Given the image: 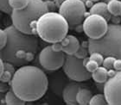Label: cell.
<instances>
[{"mask_svg":"<svg viewBox=\"0 0 121 105\" xmlns=\"http://www.w3.org/2000/svg\"><path fill=\"white\" fill-rule=\"evenodd\" d=\"M16 72L15 65L10 62L4 61V72L2 73V76L0 78V82L2 83H10L12 79L14 73Z\"/></svg>","mask_w":121,"mask_h":105,"instance_id":"obj_15","label":"cell"},{"mask_svg":"<svg viewBox=\"0 0 121 105\" xmlns=\"http://www.w3.org/2000/svg\"><path fill=\"white\" fill-rule=\"evenodd\" d=\"M51 88L53 91L57 95H61V92H62V90L64 86H65V83H64V80L63 78H58V77H55L52 80V83H51Z\"/></svg>","mask_w":121,"mask_h":105,"instance_id":"obj_19","label":"cell"},{"mask_svg":"<svg viewBox=\"0 0 121 105\" xmlns=\"http://www.w3.org/2000/svg\"><path fill=\"white\" fill-rule=\"evenodd\" d=\"M115 59H116V58L113 57V56H106V57L104 58L102 65H103L105 68H106L107 70L113 68V63H114Z\"/></svg>","mask_w":121,"mask_h":105,"instance_id":"obj_25","label":"cell"},{"mask_svg":"<svg viewBox=\"0 0 121 105\" xmlns=\"http://www.w3.org/2000/svg\"><path fill=\"white\" fill-rule=\"evenodd\" d=\"M2 13H3V11L0 10V20H1V18H2Z\"/></svg>","mask_w":121,"mask_h":105,"instance_id":"obj_36","label":"cell"},{"mask_svg":"<svg viewBox=\"0 0 121 105\" xmlns=\"http://www.w3.org/2000/svg\"><path fill=\"white\" fill-rule=\"evenodd\" d=\"M108 21L96 14H89L84 19L83 32L89 39L97 40L103 36L108 29Z\"/></svg>","mask_w":121,"mask_h":105,"instance_id":"obj_8","label":"cell"},{"mask_svg":"<svg viewBox=\"0 0 121 105\" xmlns=\"http://www.w3.org/2000/svg\"><path fill=\"white\" fill-rule=\"evenodd\" d=\"M66 55L62 51L56 52L52 49L51 46H47L40 52L38 60L43 68L49 72H55L62 67Z\"/></svg>","mask_w":121,"mask_h":105,"instance_id":"obj_9","label":"cell"},{"mask_svg":"<svg viewBox=\"0 0 121 105\" xmlns=\"http://www.w3.org/2000/svg\"><path fill=\"white\" fill-rule=\"evenodd\" d=\"M84 60V65H85V67L87 70V72H89L90 73H92L93 72L97 69V68L99 66L98 63H96L95 61L90 60L89 57H86L85 59H83Z\"/></svg>","mask_w":121,"mask_h":105,"instance_id":"obj_23","label":"cell"},{"mask_svg":"<svg viewBox=\"0 0 121 105\" xmlns=\"http://www.w3.org/2000/svg\"><path fill=\"white\" fill-rule=\"evenodd\" d=\"M89 52H88V42L87 41H83L82 45L80 46L77 52L74 53V56L79 59H85L87 57Z\"/></svg>","mask_w":121,"mask_h":105,"instance_id":"obj_22","label":"cell"},{"mask_svg":"<svg viewBox=\"0 0 121 105\" xmlns=\"http://www.w3.org/2000/svg\"><path fill=\"white\" fill-rule=\"evenodd\" d=\"M81 1H82V2H83V3H85V2H86V0H81Z\"/></svg>","mask_w":121,"mask_h":105,"instance_id":"obj_39","label":"cell"},{"mask_svg":"<svg viewBox=\"0 0 121 105\" xmlns=\"http://www.w3.org/2000/svg\"><path fill=\"white\" fill-rule=\"evenodd\" d=\"M89 59L93 61H95L96 63H98L99 65H102V63H103V60H104V58L105 56L102 55L101 53L98 52H91L89 53Z\"/></svg>","mask_w":121,"mask_h":105,"instance_id":"obj_24","label":"cell"},{"mask_svg":"<svg viewBox=\"0 0 121 105\" xmlns=\"http://www.w3.org/2000/svg\"><path fill=\"white\" fill-rule=\"evenodd\" d=\"M89 53L98 52L106 56H113L121 59V25L110 23L106 33L99 39L93 40L88 38Z\"/></svg>","mask_w":121,"mask_h":105,"instance_id":"obj_5","label":"cell"},{"mask_svg":"<svg viewBox=\"0 0 121 105\" xmlns=\"http://www.w3.org/2000/svg\"><path fill=\"white\" fill-rule=\"evenodd\" d=\"M0 10H2L4 13H6V14L11 13L12 10L8 4V0H0Z\"/></svg>","mask_w":121,"mask_h":105,"instance_id":"obj_26","label":"cell"},{"mask_svg":"<svg viewBox=\"0 0 121 105\" xmlns=\"http://www.w3.org/2000/svg\"><path fill=\"white\" fill-rule=\"evenodd\" d=\"M103 93L107 104L121 105V71H117L104 83Z\"/></svg>","mask_w":121,"mask_h":105,"instance_id":"obj_10","label":"cell"},{"mask_svg":"<svg viewBox=\"0 0 121 105\" xmlns=\"http://www.w3.org/2000/svg\"><path fill=\"white\" fill-rule=\"evenodd\" d=\"M4 61L0 58V78L2 76L3 72H4Z\"/></svg>","mask_w":121,"mask_h":105,"instance_id":"obj_32","label":"cell"},{"mask_svg":"<svg viewBox=\"0 0 121 105\" xmlns=\"http://www.w3.org/2000/svg\"><path fill=\"white\" fill-rule=\"evenodd\" d=\"M93 97V93L87 88L81 87L76 95V101L80 105H87L90 103L91 98Z\"/></svg>","mask_w":121,"mask_h":105,"instance_id":"obj_14","label":"cell"},{"mask_svg":"<svg viewBox=\"0 0 121 105\" xmlns=\"http://www.w3.org/2000/svg\"><path fill=\"white\" fill-rule=\"evenodd\" d=\"M91 78H93L97 84H104L108 78L107 69L104 67L103 65H99L94 72L91 73Z\"/></svg>","mask_w":121,"mask_h":105,"instance_id":"obj_17","label":"cell"},{"mask_svg":"<svg viewBox=\"0 0 121 105\" xmlns=\"http://www.w3.org/2000/svg\"><path fill=\"white\" fill-rule=\"evenodd\" d=\"M4 103L8 105H24L26 102L21 99L10 88L4 94Z\"/></svg>","mask_w":121,"mask_h":105,"instance_id":"obj_16","label":"cell"},{"mask_svg":"<svg viewBox=\"0 0 121 105\" xmlns=\"http://www.w3.org/2000/svg\"><path fill=\"white\" fill-rule=\"evenodd\" d=\"M10 85L13 91L26 103L35 102L46 94L48 78L41 68L24 65L16 70Z\"/></svg>","mask_w":121,"mask_h":105,"instance_id":"obj_2","label":"cell"},{"mask_svg":"<svg viewBox=\"0 0 121 105\" xmlns=\"http://www.w3.org/2000/svg\"><path fill=\"white\" fill-rule=\"evenodd\" d=\"M107 8L112 16H120L121 1L120 0H111L107 3Z\"/></svg>","mask_w":121,"mask_h":105,"instance_id":"obj_18","label":"cell"},{"mask_svg":"<svg viewBox=\"0 0 121 105\" xmlns=\"http://www.w3.org/2000/svg\"><path fill=\"white\" fill-rule=\"evenodd\" d=\"M92 1H93V2H94V3H97V2H99L100 0H92Z\"/></svg>","mask_w":121,"mask_h":105,"instance_id":"obj_37","label":"cell"},{"mask_svg":"<svg viewBox=\"0 0 121 105\" xmlns=\"http://www.w3.org/2000/svg\"><path fill=\"white\" fill-rule=\"evenodd\" d=\"M51 48H52V49H53L54 51H56V52H60V51H62V45H61L60 41H57V42L52 43Z\"/></svg>","mask_w":121,"mask_h":105,"instance_id":"obj_29","label":"cell"},{"mask_svg":"<svg viewBox=\"0 0 121 105\" xmlns=\"http://www.w3.org/2000/svg\"><path fill=\"white\" fill-rule=\"evenodd\" d=\"M90 105H106L107 102H106V97L104 95V93H99L96 95L93 96L90 100Z\"/></svg>","mask_w":121,"mask_h":105,"instance_id":"obj_21","label":"cell"},{"mask_svg":"<svg viewBox=\"0 0 121 105\" xmlns=\"http://www.w3.org/2000/svg\"><path fill=\"white\" fill-rule=\"evenodd\" d=\"M7 42V34L5 29L0 28V50L4 48Z\"/></svg>","mask_w":121,"mask_h":105,"instance_id":"obj_27","label":"cell"},{"mask_svg":"<svg viewBox=\"0 0 121 105\" xmlns=\"http://www.w3.org/2000/svg\"><path fill=\"white\" fill-rule=\"evenodd\" d=\"M60 43L62 45V52L67 55H73L81 46L78 38L73 35H67L60 40Z\"/></svg>","mask_w":121,"mask_h":105,"instance_id":"obj_12","label":"cell"},{"mask_svg":"<svg viewBox=\"0 0 121 105\" xmlns=\"http://www.w3.org/2000/svg\"><path fill=\"white\" fill-rule=\"evenodd\" d=\"M62 68L63 73L71 80L81 83L91 78V73L85 67L83 59H79L74 55H66Z\"/></svg>","mask_w":121,"mask_h":105,"instance_id":"obj_7","label":"cell"},{"mask_svg":"<svg viewBox=\"0 0 121 105\" xmlns=\"http://www.w3.org/2000/svg\"><path fill=\"white\" fill-rule=\"evenodd\" d=\"M89 14H96L106 18L107 21L111 20L112 15L107 8V4L105 2H97L89 9Z\"/></svg>","mask_w":121,"mask_h":105,"instance_id":"obj_13","label":"cell"},{"mask_svg":"<svg viewBox=\"0 0 121 105\" xmlns=\"http://www.w3.org/2000/svg\"><path fill=\"white\" fill-rule=\"evenodd\" d=\"M113 69L116 71H121V59H115L113 63Z\"/></svg>","mask_w":121,"mask_h":105,"instance_id":"obj_30","label":"cell"},{"mask_svg":"<svg viewBox=\"0 0 121 105\" xmlns=\"http://www.w3.org/2000/svg\"><path fill=\"white\" fill-rule=\"evenodd\" d=\"M81 87H82V85L80 84V82H76L73 80L65 85L62 92H61L64 103L68 105L78 104L77 101H76V95Z\"/></svg>","mask_w":121,"mask_h":105,"instance_id":"obj_11","label":"cell"},{"mask_svg":"<svg viewBox=\"0 0 121 105\" xmlns=\"http://www.w3.org/2000/svg\"><path fill=\"white\" fill-rule=\"evenodd\" d=\"M69 25L59 12L48 11L38 19L35 30L36 35L48 43L60 41L68 35Z\"/></svg>","mask_w":121,"mask_h":105,"instance_id":"obj_3","label":"cell"},{"mask_svg":"<svg viewBox=\"0 0 121 105\" xmlns=\"http://www.w3.org/2000/svg\"><path fill=\"white\" fill-rule=\"evenodd\" d=\"M84 4H85V6H86V8H88V9H90V8H92V6L94 4V2H93L92 0H86Z\"/></svg>","mask_w":121,"mask_h":105,"instance_id":"obj_31","label":"cell"},{"mask_svg":"<svg viewBox=\"0 0 121 105\" xmlns=\"http://www.w3.org/2000/svg\"><path fill=\"white\" fill-rule=\"evenodd\" d=\"M117 71L114 70L113 68H112V69H109V70H107V75H108V78H110V77H112V76L116 73Z\"/></svg>","mask_w":121,"mask_h":105,"instance_id":"obj_33","label":"cell"},{"mask_svg":"<svg viewBox=\"0 0 121 105\" xmlns=\"http://www.w3.org/2000/svg\"><path fill=\"white\" fill-rule=\"evenodd\" d=\"M86 8L81 0H65L59 7L60 15L68 22L69 28H73L81 24L86 15Z\"/></svg>","mask_w":121,"mask_h":105,"instance_id":"obj_6","label":"cell"},{"mask_svg":"<svg viewBox=\"0 0 121 105\" xmlns=\"http://www.w3.org/2000/svg\"><path fill=\"white\" fill-rule=\"evenodd\" d=\"M120 16V18H121V14H120V16Z\"/></svg>","mask_w":121,"mask_h":105,"instance_id":"obj_40","label":"cell"},{"mask_svg":"<svg viewBox=\"0 0 121 105\" xmlns=\"http://www.w3.org/2000/svg\"><path fill=\"white\" fill-rule=\"evenodd\" d=\"M45 1V4L47 5V8H48V11H55L56 9L57 8L56 3L52 1V0H44Z\"/></svg>","mask_w":121,"mask_h":105,"instance_id":"obj_28","label":"cell"},{"mask_svg":"<svg viewBox=\"0 0 121 105\" xmlns=\"http://www.w3.org/2000/svg\"><path fill=\"white\" fill-rule=\"evenodd\" d=\"M4 103V94L0 90V104Z\"/></svg>","mask_w":121,"mask_h":105,"instance_id":"obj_34","label":"cell"},{"mask_svg":"<svg viewBox=\"0 0 121 105\" xmlns=\"http://www.w3.org/2000/svg\"><path fill=\"white\" fill-rule=\"evenodd\" d=\"M44 0H29V4L22 10H12L10 17L12 25L21 32L29 35H36L35 26L38 19L48 12Z\"/></svg>","mask_w":121,"mask_h":105,"instance_id":"obj_4","label":"cell"},{"mask_svg":"<svg viewBox=\"0 0 121 105\" xmlns=\"http://www.w3.org/2000/svg\"><path fill=\"white\" fill-rule=\"evenodd\" d=\"M64 1H65V0H54V2L56 3V6H57V8H58V9H59V7L60 6V4H61Z\"/></svg>","mask_w":121,"mask_h":105,"instance_id":"obj_35","label":"cell"},{"mask_svg":"<svg viewBox=\"0 0 121 105\" xmlns=\"http://www.w3.org/2000/svg\"><path fill=\"white\" fill-rule=\"evenodd\" d=\"M7 42L0 50V58L15 66H22L31 62L38 50L39 41L36 35L21 32L13 25L5 28Z\"/></svg>","mask_w":121,"mask_h":105,"instance_id":"obj_1","label":"cell"},{"mask_svg":"<svg viewBox=\"0 0 121 105\" xmlns=\"http://www.w3.org/2000/svg\"><path fill=\"white\" fill-rule=\"evenodd\" d=\"M109 1H111V0H105V1H104V2H105V3H106V4H107V3H108Z\"/></svg>","mask_w":121,"mask_h":105,"instance_id":"obj_38","label":"cell"},{"mask_svg":"<svg viewBox=\"0 0 121 105\" xmlns=\"http://www.w3.org/2000/svg\"><path fill=\"white\" fill-rule=\"evenodd\" d=\"M11 10H22L29 4V0H8Z\"/></svg>","mask_w":121,"mask_h":105,"instance_id":"obj_20","label":"cell"}]
</instances>
